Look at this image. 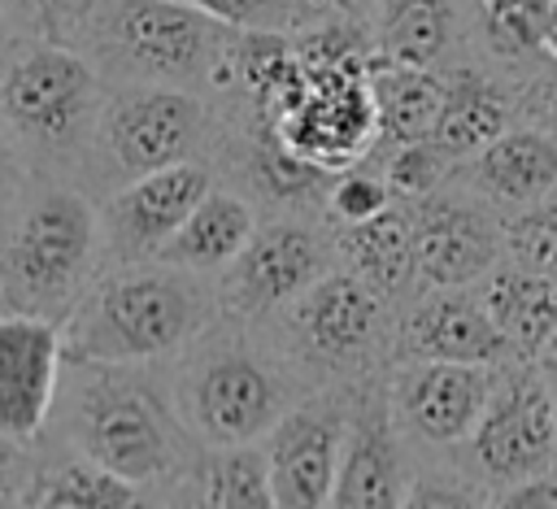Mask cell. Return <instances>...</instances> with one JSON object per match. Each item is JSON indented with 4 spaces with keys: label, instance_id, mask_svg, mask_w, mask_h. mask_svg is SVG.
<instances>
[{
    "label": "cell",
    "instance_id": "3",
    "mask_svg": "<svg viewBox=\"0 0 557 509\" xmlns=\"http://www.w3.org/2000/svg\"><path fill=\"white\" fill-rule=\"evenodd\" d=\"M213 278L170 261L104 265L61 318L65 361H170L218 318Z\"/></svg>",
    "mask_w": 557,
    "mask_h": 509
},
{
    "label": "cell",
    "instance_id": "27",
    "mask_svg": "<svg viewBox=\"0 0 557 509\" xmlns=\"http://www.w3.org/2000/svg\"><path fill=\"white\" fill-rule=\"evenodd\" d=\"M474 26L496 61L527 65L535 57H548L557 0H474Z\"/></svg>",
    "mask_w": 557,
    "mask_h": 509
},
{
    "label": "cell",
    "instance_id": "29",
    "mask_svg": "<svg viewBox=\"0 0 557 509\" xmlns=\"http://www.w3.org/2000/svg\"><path fill=\"white\" fill-rule=\"evenodd\" d=\"M370 161L379 165L392 200H422L431 196L435 187H444L453 178V161L431 144V139H409V144H387V148H374Z\"/></svg>",
    "mask_w": 557,
    "mask_h": 509
},
{
    "label": "cell",
    "instance_id": "5",
    "mask_svg": "<svg viewBox=\"0 0 557 509\" xmlns=\"http://www.w3.org/2000/svg\"><path fill=\"white\" fill-rule=\"evenodd\" d=\"M100 270L96 200L70 178L35 174L0 235L4 305L61 322Z\"/></svg>",
    "mask_w": 557,
    "mask_h": 509
},
{
    "label": "cell",
    "instance_id": "15",
    "mask_svg": "<svg viewBox=\"0 0 557 509\" xmlns=\"http://www.w3.org/2000/svg\"><path fill=\"white\" fill-rule=\"evenodd\" d=\"M496 374L500 365H479V361H431V357L392 361L387 396L400 435L422 448H457L474 431L496 387Z\"/></svg>",
    "mask_w": 557,
    "mask_h": 509
},
{
    "label": "cell",
    "instance_id": "37",
    "mask_svg": "<svg viewBox=\"0 0 557 509\" xmlns=\"http://www.w3.org/2000/svg\"><path fill=\"white\" fill-rule=\"evenodd\" d=\"M296 26L305 22H322V17H352V22H370L374 17V0H292ZM292 26V30H296Z\"/></svg>",
    "mask_w": 557,
    "mask_h": 509
},
{
    "label": "cell",
    "instance_id": "26",
    "mask_svg": "<svg viewBox=\"0 0 557 509\" xmlns=\"http://www.w3.org/2000/svg\"><path fill=\"white\" fill-rule=\"evenodd\" d=\"M374 52L400 65H440L457 39V0H374Z\"/></svg>",
    "mask_w": 557,
    "mask_h": 509
},
{
    "label": "cell",
    "instance_id": "2",
    "mask_svg": "<svg viewBox=\"0 0 557 509\" xmlns=\"http://www.w3.org/2000/svg\"><path fill=\"white\" fill-rule=\"evenodd\" d=\"M165 370L178 418L205 448L261 439L309 392L270 331L231 313H218Z\"/></svg>",
    "mask_w": 557,
    "mask_h": 509
},
{
    "label": "cell",
    "instance_id": "40",
    "mask_svg": "<svg viewBox=\"0 0 557 509\" xmlns=\"http://www.w3.org/2000/svg\"><path fill=\"white\" fill-rule=\"evenodd\" d=\"M13 48V26H9V13H4V4H0V57Z\"/></svg>",
    "mask_w": 557,
    "mask_h": 509
},
{
    "label": "cell",
    "instance_id": "22",
    "mask_svg": "<svg viewBox=\"0 0 557 509\" xmlns=\"http://www.w3.org/2000/svg\"><path fill=\"white\" fill-rule=\"evenodd\" d=\"M518 113V96L492 78L479 65H453L444 74V96H440V113L431 126V144L453 161H470L483 144H492Z\"/></svg>",
    "mask_w": 557,
    "mask_h": 509
},
{
    "label": "cell",
    "instance_id": "30",
    "mask_svg": "<svg viewBox=\"0 0 557 509\" xmlns=\"http://www.w3.org/2000/svg\"><path fill=\"white\" fill-rule=\"evenodd\" d=\"M500 239H505V261L557 278V200L544 196L535 204L513 209L500 222Z\"/></svg>",
    "mask_w": 557,
    "mask_h": 509
},
{
    "label": "cell",
    "instance_id": "25",
    "mask_svg": "<svg viewBox=\"0 0 557 509\" xmlns=\"http://www.w3.org/2000/svg\"><path fill=\"white\" fill-rule=\"evenodd\" d=\"M370 96H374V117H379V148L426 139L431 126H435V113H440L444 74L431 70V65L383 61L374 52V61H370Z\"/></svg>",
    "mask_w": 557,
    "mask_h": 509
},
{
    "label": "cell",
    "instance_id": "41",
    "mask_svg": "<svg viewBox=\"0 0 557 509\" xmlns=\"http://www.w3.org/2000/svg\"><path fill=\"white\" fill-rule=\"evenodd\" d=\"M540 357H548V361H557V331H553V335H548V344H544V348H540Z\"/></svg>",
    "mask_w": 557,
    "mask_h": 509
},
{
    "label": "cell",
    "instance_id": "28",
    "mask_svg": "<svg viewBox=\"0 0 557 509\" xmlns=\"http://www.w3.org/2000/svg\"><path fill=\"white\" fill-rule=\"evenodd\" d=\"M200 505H218V509H270L274 505V483H270L261 439L205 448Z\"/></svg>",
    "mask_w": 557,
    "mask_h": 509
},
{
    "label": "cell",
    "instance_id": "20",
    "mask_svg": "<svg viewBox=\"0 0 557 509\" xmlns=\"http://www.w3.org/2000/svg\"><path fill=\"white\" fill-rule=\"evenodd\" d=\"M261 209L231 183H213L196 209L183 218V226L165 239V248L157 252V261H170L178 270L218 278L252 239Z\"/></svg>",
    "mask_w": 557,
    "mask_h": 509
},
{
    "label": "cell",
    "instance_id": "43",
    "mask_svg": "<svg viewBox=\"0 0 557 509\" xmlns=\"http://www.w3.org/2000/svg\"><path fill=\"white\" fill-rule=\"evenodd\" d=\"M9 305H4V274H0V313H4Z\"/></svg>",
    "mask_w": 557,
    "mask_h": 509
},
{
    "label": "cell",
    "instance_id": "11",
    "mask_svg": "<svg viewBox=\"0 0 557 509\" xmlns=\"http://www.w3.org/2000/svg\"><path fill=\"white\" fill-rule=\"evenodd\" d=\"M466 474H474V492L492 500L496 492L544 474L557 465V422L540 365L527 357L500 365L496 387L474 422V431L457 444Z\"/></svg>",
    "mask_w": 557,
    "mask_h": 509
},
{
    "label": "cell",
    "instance_id": "35",
    "mask_svg": "<svg viewBox=\"0 0 557 509\" xmlns=\"http://www.w3.org/2000/svg\"><path fill=\"white\" fill-rule=\"evenodd\" d=\"M30 178H35L30 161L22 157V148L13 144V135H9L4 122H0V235H4V226H9V218H13V209H17V200L26 196Z\"/></svg>",
    "mask_w": 557,
    "mask_h": 509
},
{
    "label": "cell",
    "instance_id": "33",
    "mask_svg": "<svg viewBox=\"0 0 557 509\" xmlns=\"http://www.w3.org/2000/svg\"><path fill=\"white\" fill-rule=\"evenodd\" d=\"M226 30H292V0H178Z\"/></svg>",
    "mask_w": 557,
    "mask_h": 509
},
{
    "label": "cell",
    "instance_id": "23",
    "mask_svg": "<svg viewBox=\"0 0 557 509\" xmlns=\"http://www.w3.org/2000/svg\"><path fill=\"white\" fill-rule=\"evenodd\" d=\"M26 505L44 509H126V505H148L144 487L113 474L109 465L65 448L52 435L35 439V483Z\"/></svg>",
    "mask_w": 557,
    "mask_h": 509
},
{
    "label": "cell",
    "instance_id": "6",
    "mask_svg": "<svg viewBox=\"0 0 557 509\" xmlns=\"http://www.w3.org/2000/svg\"><path fill=\"white\" fill-rule=\"evenodd\" d=\"M231 35L178 0H87L74 48L91 57L109 87L161 83L209 96Z\"/></svg>",
    "mask_w": 557,
    "mask_h": 509
},
{
    "label": "cell",
    "instance_id": "31",
    "mask_svg": "<svg viewBox=\"0 0 557 509\" xmlns=\"http://www.w3.org/2000/svg\"><path fill=\"white\" fill-rule=\"evenodd\" d=\"M387 204H392V191H387L379 165L366 157V161L331 174L326 196H322V218L331 226H348V222H366V218L383 213Z\"/></svg>",
    "mask_w": 557,
    "mask_h": 509
},
{
    "label": "cell",
    "instance_id": "19",
    "mask_svg": "<svg viewBox=\"0 0 557 509\" xmlns=\"http://www.w3.org/2000/svg\"><path fill=\"white\" fill-rule=\"evenodd\" d=\"M470 187L492 209H522L557 191V139L540 126H505L466 161Z\"/></svg>",
    "mask_w": 557,
    "mask_h": 509
},
{
    "label": "cell",
    "instance_id": "1",
    "mask_svg": "<svg viewBox=\"0 0 557 509\" xmlns=\"http://www.w3.org/2000/svg\"><path fill=\"white\" fill-rule=\"evenodd\" d=\"M44 435L139 483L152 505H200L205 444L178 418L165 361H65Z\"/></svg>",
    "mask_w": 557,
    "mask_h": 509
},
{
    "label": "cell",
    "instance_id": "14",
    "mask_svg": "<svg viewBox=\"0 0 557 509\" xmlns=\"http://www.w3.org/2000/svg\"><path fill=\"white\" fill-rule=\"evenodd\" d=\"M413 226V278L418 287H474L505 257L500 218L474 191L448 183L422 200H409Z\"/></svg>",
    "mask_w": 557,
    "mask_h": 509
},
{
    "label": "cell",
    "instance_id": "10",
    "mask_svg": "<svg viewBox=\"0 0 557 509\" xmlns=\"http://www.w3.org/2000/svg\"><path fill=\"white\" fill-rule=\"evenodd\" d=\"M335 265L331 222L318 209H274L257 218L244 252L213 278L218 309L265 322Z\"/></svg>",
    "mask_w": 557,
    "mask_h": 509
},
{
    "label": "cell",
    "instance_id": "9",
    "mask_svg": "<svg viewBox=\"0 0 557 509\" xmlns=\"http://www.w3.org/2000/svg\"><path fill=\"white\" fill-rule=\"evenodd\" d=\"M270 131L300 161L339 174L366 161L379 148V117L370 96V65H335V70H296L265 113Z\"/></svg>",
    "mask_w": 557,
    "mask_h": 509
},
{
    "label": "cell",
    "instance_id": "7",
    "mask_svg": "<svg viewBox=\"0 0 557 509\" xmlns=\"http://www.w3.org/2000/svg\"><path fill=\"white\" fill-rule=\"evenodd\" d=\"M218 144V109L205 91L161 83H117L104 91V109L78 170V187L100 200L104 191L165 170L174 161L209 157Z\"/></svg>",
    "mask_w": 557,
    "mask_h": 509
},
{
    "label": "cell",
    "instance_id": "4",
    "mask_svg": "<svg viewBox=\"0 0 557 509\" xmlns=\"http://www.w3.org/2000/svg\"><path fill=\"white\" fill-rule=\"evenodd\" d=\"M109 83L91 57L57 39H13L0 57V122L44 178L78 183Z\"/></svg>",
    "mask_w": 557,
    "mask_h": 509
},
{
    "label": "cell",
    "instance_id": "12",
    "mask_svg": "<svg viewBox=\"0 0 557 509\" xmlns=\"http://www.w3.org/2000/svg\"><path fill=\"white\" fill-rule=\"evenodd\" d=\"M213 183H218V165L209 157H191V161H174L165 170L139 174V178L104 191L96 200L100 270L152 261Z\"/></svg>",
    "mask_w": 557,
    "mask_h": 509
},
{
    "label": "cell",
    "instance_id": "24",
    "mask_svg": "<svg viewBox=\"0 0 557 509\" xmlns=\"http://www.w3.org/2000/svg\"><path fill=\"white\" fill-rule=\"evenodd\" d=\"M479 300L487 309V318L496 322V331L509 339L513 357H540V348L548 344V335L557 331V278L527 270L518 261H496L483 274Z\"/></svg>",
    "mask_w": 557,
    "mask_h": 509
},
{
    "label": "cell",
    "instance_id": "17",
    "mask_svg": "<svg viewBox=\"0 0 557 509\" xmlns=\"http://www.w3.org/2000/svg\"><path fill=\"white\" fill-rule=\"evenodd\" d=\"M431 357V361H479L509 365L518 361L509 339L487 318L479 291L470 287H418L392 322V361Z\"/></svg>",
    "mask_w": 557,
    "mask_h": 509
},
{
    "label": "cell",
    "instance_id": "18",
    "mask_svg": "<svg viewBox=\"0 0 557 509\" xmlns=\"http://www.w3.org/2000/svg\"><path fill=\"white\" fill-rule=\"evenodd\" d=\"M65 370L61 322L4 309L0 313V435L35 444L57 405Z\"/></svg>",
    "mask_w": 557,
    "mask_h": 509
},
{
    "label": "cell",
    "instance_id": "21",
    "mask_svg": "<svg viewBox=\"0 0 557 509\" xmlns=\"http://www.w3.org/2000/svg\"><path fill=\"white\" fill-rule=\"evenodd\" d=\"M335 244V265L357 274L366 287H374L383 300L400 305L405 296L418 291L413 278V226H409V204L392 200L383 213L348 226H331Z\"/></svg>",
    "mask_w": 557,
    "mask_h": 509
},
{
    "label": "cell",
    "instance_id": "8",
    "mask_svg": "<svg viewBox=\"0 0 557 509\" xmlns=\"http://www.w3.org/2000/svg\"><path fill=\"white\" fill-rule=\"evenodd\" d=\"M392 300H383L357 274L331 265L261 326L309 387H344L392 361Z\"/></svg>",
    "mask_w": 557,
    "mask_h": 509
},
{
    "label": "cell",
    "instance_id": "38",
    "mask_svg": "<svg viewBox=\"0 0 557 509\" xmlns=\"http://www.w3.org/2000/svg\"><path fill=\"white\" fill-rule=\"evenodd\" d=\"M492 505H557V465L492 496Z\"/></svg>",
    "mask_w": 557,
    "mask_h": 509
},
{
    "label": "cell",
    "instance_id": "13",
    "mask_svg": "<svg viewBox=\"0 0 557 509\" xmlns=\"http://www.w3.org/2000/svg\"><path fill=\"white\" fill-rule=\"evenodd\" d=\"M348 422V383L344 387H309L265 435V465L274 483V505L318 509L331 505L339 448Z\"/></svg>",
    "mask_w": 557,
    "mask_h": 509
},
{
    "label": "cell",
    "instance_id": "34",
    "mask_svg": "<svg viewBox=\"0 0 557 509\" xmlns=\"http://www.w3.org/2000/svg\"><path fill=\"white\" fill-rule=\"evenodd\" d=\"M35 483V444L0 435V505H26Z\"/></svg>",
    "mask_w": 557,
    "mask_h": 509
},
{
    "label": "cell",
    "instance_id": "39",
    "mask_svg": "<svg viewBox=\"0 0 557 509\" xmlns=\"http://www.w3.org/2000/svg\"><path fill=\"white\" fill-rule=\"evenodd\" d=\"M540 370H544V383H548V400H553V422H557V361L540 357Z\"/></svg>",
    "mask_w": 557,
    "mask_h": 509
},
{
    "label": "cell",
    "instance_id": "36",
    "mask_svg": "<svg viewBox=\"0 0 557 509\" xmlns=\"http://www.w3.org/2000/svg\"><path fill=\"white\" fill-rule=\"evenodd\" d=\"M518 113L527 117V126H540L544 135L557 139V65L531 78V87L518 100Z\"/></svg>",
    "mask_w": 557,
    "mask_h": 509
},
{
    "label": "cell",
    "instance_id": "32",
    "mask_svg": "<svg viewBox=\"0 0 557 509\" xmlns=\"http://www.w3.org/2000/svg\"><path fill=\"white\" fill-rule=\"evenodd\" d=\"M13 26V39H57L74 44L87 0H0Z\"/></svg>",
    "mask_w": 557,
    "mask_h": 509
},
{
    "label": "cell",
    "instance_id": "42",
    "mask_svg": "<svg viewBox=\"0 0 557 509\" xmlns=\"http://www.w3.org/2000/svg\"><path fill=\"white\" fill-rule=\"evenodd\" d=\"M548 61L557 65V30H553V39H548Z\"/></svg>",
    "mask_w": 557,
    "mask_h": 509
},
{
    "label": "cell",
    "instance_id": "16",
    "mask_svg": "<svg viewBox=\"0 0 557 509\" xmlns=\"http://www.w3.org/2000/svg\"><path fill=\"white\" fill-rule=\"evenodd\" d=\"M409 474H405V435L392 418L387 374H361L348 383V422L339 470L331 487V505H405Z\"/></svg>",
    "mask_w": 557,
    "mask_h": 509
}]
</instances>
